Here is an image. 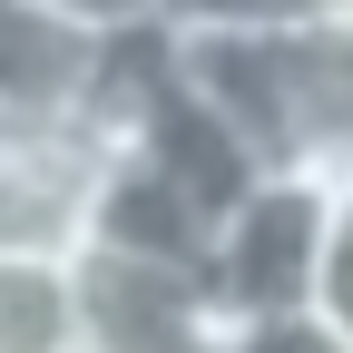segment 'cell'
<instances>
[{
	"instance_id": "cell-1",
	"label": "cell",
	"mask_w": 353,
	"mask_h": 353,
	"mask_svg": "<svg viewBox=\"0 0 353 353\" xmlns=\"http://www.w3.org/2000/svg\"><path fill=\"white\" fill-rule=\"evenodd\" d=\"M324 236H334V176H314V167H265L255 187L216 216V245H206L216 314H226V324H255V314L314 304V285H324Z\"/></svg>"
},
{
	"instance_id": "cell-2",
	"label": "cell",
	"mask_w": 353,
	"mask_h": 353,
	"mask_svg": "<svg viewBox=\"0 0 353 353\" xmlns=\"http://www.w3.org/2000/svg\"><path fill=\"white\" fill-rule=\"evenodd\" d=\"M118 138L99 118H10L0 108V245H88Z\"/></svg>"
},
{
	"instance_id": "cell-3",
	"label": "cell",
	"mask_w": 353,
	"mask_h": 353,
	"mask_svg": "<svg viewBox=\"0 0 353 353\" xmlns=\"http://www.w3.org/2000/svg\"><path fill=\"white\" fill-rule=\"evenodd\" d=\"M108 39L118 30L79 20L69 0H0V108L10 118H88Z\"/></svg>"
},
{
	"instance_id": "cell-4",
	"label": "cell",
	"mask_w": 353,
	"mask_h": 353,
	"mask_svg": "<svg viewBox=\"0 0 353 353\" xmlns=\"http://www.w3.org/2000/svg\"><path fill=\"white\" fill-rule=\"evenodd\" d=\"M99 245H128V255H157V265H196L206 275V245H216V216L176 187V176L138 148L108 157V187H99V216H88Z\"/></svg>"
},
{
	"instance_id": "cell-5",
	"label": "cell",
	"mask_w": 353,
	"mask_h": 353,
	"mask_svg": "<svg viewBox=\"0 0 353 353\" xmlns=\"http://www.w3.org/2000/svg\"><path fill=\"white\" fill-rule=\"evenodd\" d=\"M0 353H88L79 255H59V245H0Z\"/></svg>"
},
{
	"instance_id": "cell-6",
	"label": "cell",
	"mask_w": 353,
	"mask_h": 353,
	"mask_svg": "<svg viewBox=\"0 0 353 353\" xmlns=\"http://www.w3.org/2000/svg\"><path fill=\"white\" fill-rule=\"evenodd\" d=\"M236 353H353V334L324 314V304H294V314H255V324H226Z\"/></svg>"
},
{
	"instance_id": "cell-7",
	"label": "cell",
	"mask_w": 353,
	"mask_h": 353,
	"mask_svg": "<svg viewBox=\"0 0 353 353\" xmlns=\"http://www.w3.org/2000/svg\"><path fill=\"white\" fill-rule=\"evenodd\" d=\"M167 30H294L324 20V0H157Z\"/></svg>"
},
{
	"instance_id": "cell-8",
	"label": "cell",
	"mask_w": 353,
	"mask_h": 353,
	"mask_svg": "<svg viewBox=\"0 0 353 353\" xmlns=\"http://www.w3.org/2000/svg\"><path fill=\"white\" fill-rule=\"evenodd\" d=\"M314 304L353 334V176H334V236H324V285H314Z\"/></svg>"
},
{
	"instance_id": "cell-9",
	"label": "cell",
	"mask_w": 353,
	"mask_h": 353,
	"mask_svg": "<svg viewBox=\"0 0 353 353\" xmlns=\"http://www.w3.org/2000/svg\"><path fill=\"white\" fill-rule=\"evenodd\" d=\"M148 353H236V343H226V314H206V324L167 334V343H148Z\"/></svg>"
}]
</instances>
